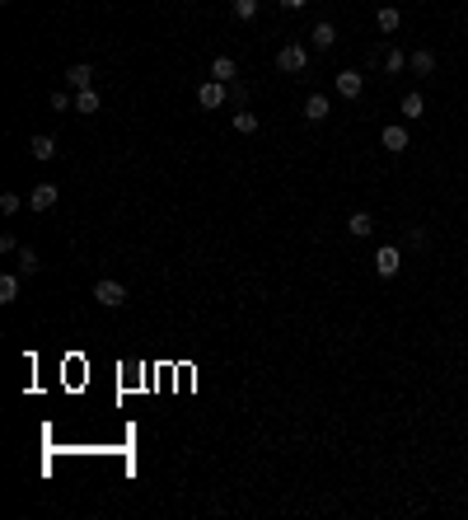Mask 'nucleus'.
<instances>
[{
	"label": "nucleus",
	"instance_id": "obj_14",
	"mask_svg": "<svg viewBox=\"0 0 468 520\" xmlns=\"http://www.w3.org/2000/svg\"><path fill=\"white\" fill-rule=\"evenodd\" d=\"M304 117H309V122H324L328 117V99L324 94H309V99H304Z\"/></svg>",
	"mask_w": 468,
	"mask_h": 520
},
{
	"label": "nucleus",
	"instance_id": "obj_23",
	"mask_svg": "<svg viewBox=\"0 0 468 520\" xmlns=\"http://www.w3.org/2000/svg\"><path fill=\"white\" fill-rule=\"evenodd\" d=\"M52 108H56V113H70V108H75V99H70L66 90H56L52 94Z\"/></svg>",
	"mask_w": 468,
	"mask_h": 520
},
{
	"label": "nucleus",
	"instance_id": "obj_21",
	"mask_svg": "<svg viewBox=\"0 0 468 520\" xmlns=\"http://www.w3.org/2000/svg\"><path fill=\"white\" fill-rule=\"evenodd\" d=\"M230 10H234V19H257V0H234V5H230Z\"/></svg>",
	"mask_w": 468,
	"mask_h": 520
},
{
	"label": "nucleus",
	"instance_id": "obj_5",
	"mask_svg": "<svg viewBox=\"0 0 468 520\" xmlns=\"http://www.w3.org/2000/svg\"><path fill=\"white\" fill-rule=\"evenodd\" d=\"M361 90H366V75L361 70H337V94L342 99H361Z\"/></svg>",
	"mask_w": 468,
	"mask_h": 520
},
{
	"label": "nucleus",
	"instance_id": "obj_6",
	"mask_svg": "<svg viewBox=\"0 0 468 520\" xmlns=\"http://www.w3.org/2000/svg\"><path fill=\"white\" fill-rule=\"evenodd\" d=\"M379 146L393 150V155H403V150H408V127H403V122L384 127V132H379Z\"/></svg>",
	"mask_w": 468,
	"mask_h": 520
},
{
	"label": "nucleus",
	"instance_id": "obj_8",
	"mask_svg": "<svg viewBox=\"0 0 468 520\" xmlns=\"http://www.w3.org/2000/svg\"><path fill=\"white\" fill-rule=\"evenodd\" d=\"M66 85L70 90H94V66L90 61H75V66L66 70Z\"/></svg>",
	"mask_w": 468,
	"mask_h": 520
},
{
	"label": "nucleus",
	"instance_id": "obj_3",
	"mask_svg": "<svg viewBox=\"0 0 468 520\" xmlns=\"http://www.w3.org/2000/svg\"><path fill=\"white\" fill-rule=\"evenodd\" d=\"M225 99H230V90H225L220 80H206V85H201V90H197V103H201V108H206V113H216V108H225Z\"/></svg>",
	"mask_w": 468,
	"mask_h": 520
},
{
	"label": "nucleus",
	"instance_id": "obj_1",
	"mask_svg": "<svg viewBox=\"0 0 468 520\" xmlns=\"http://www.w3.org/2000/svg\"><path fill=\"white\" fill-rule=\"evenodd\" d=\"M277 66L286 70V75H300L304 66H309V47H300V43H286L277 52Z\"/></svg>",
	"mask_w": 468,
	"mask_h": 520
},
{
	"label": "nucleus",
	"instance_id": "obj_12",
	"mask_svg": "<svg viewBox=\"0 0 468 520\" xmlns=\"http://www.w3.org/2000/svg\"><path fill=\"white\" fill-rule=\"evenodd\" d=\"M234 75H239V66H234V57H216V61H211V80H220V85H230Z\"/></svg>",
	"mask_w": 468,
	"mask_h": 520
},
{
	"label": "nucleus",
	"instance_id": "obj_9",
	"mask_svg": "<svg viewBox=\"0 0 468 520\" xmlns=\"http://www.w3.org/2000/svg\"><path fill=\"white\" fill-rule=\"evenodd\" d=\"M309 43L319 47V52H328V47L337 43V28H333V23H328V19H324V23H314V33H309Z\"/></svg>",
	"mask_w": 468,
	"mask_h": 520
},
{
	"label": "nucleus",
	"instance_id": "obj_22",
	"mask_svg": "<svg viewBox=\"0 0 468 520\" xmlns=\"http://www.w3.org/2000/svg\"><path fill=\"white\" fill-rule=\"evenodd\" d=\"M19 193H0V216H14V211H19Z\"/></svg>",
	"mask_w": 468,
	"mask_h": 520
},
{
	"label": "nucleus",
	"instance_id": "obj_7",
	"mask_svg": "<svg viewBox=\"0 0 468 520\" xmlns=\"http://www.w3.org/2000/svg\"><path fill=\"white\" fill-rule=\"evenodd\" d=\"M56 197H61V193H56V183H38L33 193H28V206H33V211H52Z\"/></svg>",
	"mask_w": 468,
	"mask_h": 520
},
{
	"label": "nucleus",
	"instance_id": "obj_11",
	"mask_svg": "<svg viewBox=\"0 0 468 520\" xmlns=\"http://www.w3.org/2000/svg\"><path fill=\"white\" fill-rule=\"evenodd\" d=\"M375 23H379V33H398V28H403V14L393 10V5H384V10L375 14Z\"/></svg>",
	"mask_w": 468,
	"mask_h": 520
},
{
	"label": "nucleus",
	"instance_id": "obj_4",
	"mask_svg": "<svg viewBox=\"0 0 468 520\" xmlns=\"http://www.w3.org/2000/svg\"><path fill=\"white\" fill-rule=\"evenodd\" d=\"M375 272H379V277H398V272H403V249L384 244V249L375 253Z\"/></svg>",
	"mask_w": 468,
	"mask_h": 520
},
{
	"label": "nucleus",
	"instance_id": "obj_10",
	"mask_svg": "<svg viewBox=\"0 0 468 520\" xmlns=\"http://www.w3.org/2000/svg\"><path fill=\"white\" fill-rule=\"evenodd\" d=\"M28 155H33V159H56V141H52V136H33V141H28Z\"/></svg>",
	"mask_w": 468,
	"mask_h": 520
},
{
	"label": "nucleus",
	"instance_id": "obj_17",
	"mask_svg": "<svg viewBox=\"0 0 468 520\" xmlns=\"http://www.w3.org/2000/svg\"><path fill=\"white\" fill-rule=\"evenodd\" d=\"M408 66H413V75H431V70H435V57L422 47V52H413V57H408Z\"/></svg>",
	"mask_w": 468,
	"mask_h": 520
},
{
	"label": "nucleus",
	"instance_id": "obj_26",
	"mask_svg": "<svg viewBox=\"0 0 468 520\" xmlns=\"http://www.w3.org/2000/svg\"><path fill=\"white\" fill-rule=\"evenodd\" d=\"M0 5H10V0H0Z\"/></svg>",
	"mask_w": 468,
	"mask_h": 520
},
{
	"label": "nucleus",
	"instance_id": "obj_16",
	"mask_svg": "<svg viewBox=\"0 0 468 520\" xmlns=\"http://www.w3.org/2000/svg\"><path fill=\"white\" fill-rule=\"evenodd\" d=\"M14 300H19V277L5 272V277H0V305H14Z\"/></svg>",
	"mask_w": 468,
	"mask_h": 520
},
{
	"label": "nucleus",
	"instance_id": "obj_18",
	"mask_svg": "<svg viewBox=\"0 0 468 520\" xmlns=\"http://www.w3.org/2000/svg\"><path fill=\"white\" fill-rule=\"evenodd\" d=\"M75 113H99V94L94 90H75Z\"/></svg>",
	"mask_w": 468,
	"mask_h": 520
},
{
	"label": "nucleus",
	"instance_id": "obj_20",
	"mask_svg": "<svg viewBox=\"0 0 468 520\" xmlns=\"http://www.w3.org/2000/svg\"><path fill=\"white\" fill-rule=\"evenodd\" d=\"M234 132H239V136H253L257 132V113H234Z\"/></svg>",
	"mask_w": 468,
	"mask_h": 520
},
{
	"label": "nucleus",
	"instance_id": "obj_15",
	"mask_svg": "<svg viewBox=\"0 0 468 520\" xmlns=\"http://www.w3.org/2000/svg\"><path fill=\"white\" fill-rule=\"evenodd\" d=\"M403 117H408V122L426 117V99H422V94H403Z\"/></svg>",
	"mask_w": 468,
	"mask_h": 520
},
{
	"label": "nucleus",
	"instance_id": "obj_13",
	"mask_svg": "<svg viewBox=\"0 0 468 520\" xmlns=\"http://www.w3.org/2000/svg\"><path fill=\"white\" fill-rule=\"evenodd\" d=\"M346 230H351L356 239H366L370 230H375V221H370V211H351V216H346Z\"/></svg>",
	"mask_w": 468,
	"mask_h": 520
},
{
	"label": "nucleus",
	"instance_id": "obj_19",
	"mask_svg": "<svg viewBox=\"0 0 468 520\" xmlns=\"http://www.w3.org/2000/svg\"><path fill=\"white\" fill-rule=\"evenodd\" d=\"M14 258H19V272H23V277H33V272L43 267V262H38V253H33V249H19V253H14Z\"/></svg>",
	"mask_w": 468,
	"mask_h": 520
},
{
	"label": "nucleus",
	"instance_id": "obj_25",
	"mask_svg": "<svg viewBox=\"0 0 468 520\" xmlns=\"http://www.w3.org/2000/svg\"><path fill=\"white\" fill-rule=\"evenodd\" d=\"M277 5H281V10H290V14H295V10H304L309 0H277Z\"/></svg>",
	"mask_w": 468,
	"mask_h": 520
},
{
	"label": "nucleus",
	"instance_id": "obj_2",
	"mask_svg": "<svg viewBox=\"0 0 468 520\" xmlns=\"http://www.w3.org/2000/svg\"><path fill=\"white\" fill-rule=\"evenodd\" d=\"M94 300H99L103 309H117V305H127V286L103 277V282H94Z\"/></svg>",
	"mask_w": 468,
	"mask_h": 520
},
{
	"label": "nucleus",
	"instance_id": "obj_24",
	"mask_svg": "<svg viewBox=\"0 0 468 520\" xmlns=\"http://www.w3.org/2000/svg\"><path fill=\"white\" fill-rule=\"evenodd\" d=\"M384 66H389V70H403V66H408V61H403V52H398V47H393V52H384Z\"/></svg>",
	"mask_w": 468,
	"mask_h": 520
}]
</instances>
